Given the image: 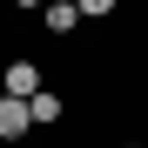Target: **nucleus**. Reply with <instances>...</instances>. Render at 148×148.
Wrapping results in <instances>:
<instances>
[{
    "mask_svg": "<svg viewBox=\"0 0 148 148\" xmlns=\"http://www.w3.org/2000/svg\"><path fill=\"white\" fill-rule=\"evenodd\" d=\"M0 94H7V101H34L40 94V67L34 61H7L0 67Z\"/></svg>",
    "mask_w": 148,
    "mask_h": 148,
    "instance_id": "nucleus-1",
    "label": "nucleus"
},
{
    "mask_svg": "<svg viewBox=\"0 0 148 148\" xmlns=\"http://www.w3.org/2000/svg\"><path fill=\"white\" fill-rule=\"evenodd\" d=\"M27 128H34L27 101H7V94H0V141H27Z\"/></svg>",
    "mask_w": 148,
    "mask_h": 148,
    "instance_id": "nucleus-2",
    "label": "nucleus"
},
{
    "mask_svg": "<svg viewBox=\"0 0 148 148\" xmlns=\"http://www.w3.org/2000/svg\"><path fill=\"white\" fill-rule=\"evenodd\" d=\"M40 27L47 34H74L81 27V7H74V0H54V7H40Z\"/></svg>",
    "mask_w": 148,
    "mask_h": 148,
    "instance_id": "nucleus-3",
    "label": "nucleus"
},
{
    "mask_svg": "<svg viewBox=\"0 0 148 148\" xmlns=\"http://www.w3.org/2000/svg\"><path fill=\"white\" fill-rule=\"evenodd\" d=\"M27 114H34V128H54V121L67 114V101H61V94H54V88H40V94H34V101H27Z\"/></svg>",
    "mask_w": 148,
    "mask_h": 148,
    "instance_id": "nucleus-4",
    "label": "nucleus"
},
{
    "mask_svg": "<svg viewBox=\"0 0 148 148\" xmlns=\"http://www.w3.org/2000/svg\"><path fill=\"white\" fill-rule=\"evenodd\" d=\"M74 7H81V20H108V14H114V0H74Z\"/></svg>",
    "mask_w": 148,
    "mask_h": 148,
    "instance_id": "nucleus-5",
    "label": "nucleus"
}]
</instances>
